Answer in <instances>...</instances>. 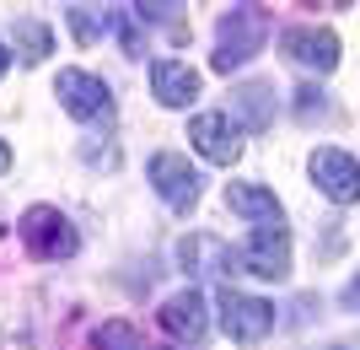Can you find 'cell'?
Here are the masks:
<instances>
[{
  "label": "cell",
  "instance_id": "6da1fadb",
  "mask_svg": "<svg viewBox=\"0 0 360 350\" xmlns=\"http://www.w3.org/2000/svg\"><path fill=\"white\" fill-rule=\"evenodd\" d=\"M264 38H269V16H264V6H231V11L221 16V27H215V70L221 76H231L237 65H248L264 49Z\"/></svg>",
  "mask_w": 360,
  "mask_h": 350
},
{
  "label": "cell",
  "instance_id": "7a4b0ae2",
  "mask_svg": "<svg viewBox=\"0 0 360 350\" xmlns=\"http://www.w3.org/2000/svg\"><path fill=\"white\" fill-rule=\"evenodd\" d=\"M16 232H22V248H27L32 259H70L75 248H81V232L70 227V215L54 211V205H32V211H22V221H16Z\"/></svg>",
  "mask_w": 360,
  "mask_h": 350
},
{
  "label": "cell",
  "instance_id": "3957f363",
  "mask_svg": "<svg viewBox=\"0 0 360 350\" xmlns=\"http://www.w3.org/2000/svg\"><path fill=\"white\" fill-rule=\"evenodd\" d=\"M231 275L285 280L290 275V237H285V227H253V237L231 254Z\"/></svg>",
  "mask_w": 360,
  "mask_h": 350
},
{
  "label": "cell",
  "instance_id": "277c9868",
  "mask_svg": "<svg viewBox=\"0 0 360 350\" xmlns=\"http://www.w3.org/2000/svg\"><path fill=\"white\" fill-rule=\"evenodd\" d=\"M54 97L65 103V113H75V119H86V124L113 119V92H108L103 76H91V70H60Z\"/></svg>",
  "mask_w": 360,
  "mask_h": 350
},
{
  "label": "cell",
  "instance_id": "5b68a950",
  "mask_svg": "<svg viewBox=\"0 0 360 350\" xmlns=\"http://www.w3.org/2000/svg\"><path fill=\"white\" fill-rule=\"evenodd\" d=\"M221 329L237 339V345H258V339L274 329V302L226 286V291H221Z\"/></svg>",
  "mask_w": 360,
  "mask_h": 350
},
{
  "label": "cell",
  "instance_id": "8992f818",
  "mask_svg": "<svg viewBox=\"0 0 360 350\" xmlns=\"http://www.w3.org/2000/svg\"><path fill=\"white\" fill-rule=\"evenodd\" d=\"M307 168H312V183L333 205H355L360 199V156L339 151V146H323V151H312Z\"/></svg>",
  "mask_w": 360,
  "mask_h": 350
},
{
  "label": "cell",
  "instance_id": "52a82bcc",
  "mask_svg": "<svg viewBox=\"0 0 360 350\" xmlns=\"http://www.w3.org/2000/svg\"><path fill=\"white\" fill-rule=\"evenodd\" d=\"M146 173H150L156 194H162L172 211H194V205H199V173L188 168V156H178V151H156Z\"/></svg>",
  "mask_w": 360,
  "mask_h": 350
},
{
  "label": "cell",
  "instance_id": "ba28073f",
  "mask_svg": "<svg viewBox=\"0 0 360 350\" xmlns=\"http://www.w3.org/2000/svg\"><path fill=\"white\" fill-rule=\"evenodd\" d=\"M188 140H194V151L205 156V162H215V168H231L242 156V130L231 124V113H199V119L188 124Z\"/></svg>",
  "mask_w": 360,
  "mask_h": 350
},
{
  "label": "cell",
  "instance_id": "9c48e42d",
  "mask_svg": "<svg viewBox=\"0 0 360 350\" xmlns=\"http://www.w3.org/2000/svg\"><path fill=\"white\" fill-rule=\"evenodd\" d=\"M156 318H162V329L178 339V345H199V339L210 335V302H205L194 286L178 291V296H167Z\"/></svg>",
  "mask_w": 360,
  "mask_h": 350
},
{
  "label": "cell",
  "instance_id": "30bf717a",
  "mask_svg": "<svg viewBox=\"0 0 360 350\" xmlns=\"http://www.w3.org/2000/svg\"><path fill=\"white\" fill-rule=\"evenodd\" d=\"M280 49H285L301 70H317V76H328L333 65H339V38H333L328 27H290L285 38H280Z\"/></svg>",
  "mask_w": 360,
  "mask_h": 350
},
{
  "label": "cell",
  "instance_id": "8fae6325",
  "mask_svg": "<svg viewBox=\"0 0 360 350\" xmlns=\"http://www.w3.org/2000/svg\"><path fill=\"white\" fill-rule=\"evenodd\" d=\"M150 92L167 108H188L199 97V70L183 60H150Z\"/></svg>",
  "mask_w": 360,
  "mask_h": 350
},
{
  "label": "cell",
  "instance_id": "7c38bea8",
  "mask_svg": "<svg viewBox=\"0 0 360 350\" xmlns=\"http://www.w3.org/2000/svg\"><path fill=\"white\" fill-rule=\"evenodd\" d=\"M226 205L237 215H248L253 227H285V211L264 183H226Z\"/></svg>",
  "mask_w": 360,
  "mask_h": 350
},
{
  "label": "cell",
  "instance_id": "4fadbf2b",
  "mask_svg": "<svg viewBox=\"0 0 360 350\" xmlns=\"http://www.w3.org/2000/svg\"><path fill=\"white\" fill-rule=\"evenodd\" d=\"M231 103L242 108V119L253 124V130H269V124H274V103H269V87H264V81L237 87V92H231Z\"/></svg>",
  "mask_w": 360,
  "mask_h": 350
},
{
  "label": "cell",
  "instance_id": "5bb4252c",
  "mask_svg": "<svg viewBox=\"0 0 360 350\" xmlns=\"http://www.w3.org/2000/svg\"><path fill=\"white\" fill-rule=\"evenodd\" d=\"M11 38H16V54H22L27 65H38V60H49V54H54V38H49L44 22H16Z\"/></svg>",
  "mask_w": 360,
  "mask_h": 350
},
{
  "label": "cell",
  "instance_id": "9a60e30c",
  "mask_svg": "<svg viewBox=\"0 0 360 350\" xmlns=\"http://www.w3.org/2000/svg\"><path fill=\"white\" fill-rule=\"evenodd\" d=\"M70 27L81 44H91V38H103L108 27H113V11H91V6H70Z\"/></svg>",
  "mask_w": 360,
  "mask_h": 350
},
{
  "label": "cell",
  "instance_id": "2e32d148",
  "mask_svg": "<svg viewBox=\"0 0 360 350\" xmlns=\"http://www.w3.org/2000/svg\"><path fill=\"white\" fill-rule=\"evenodd\" d=\"M91 345H97V350H146V345H140V335L129 329V323H119V318H113V323H103Z\"/></svg>",
  "mask_w": 360,
  "mask_h": 350
},
{
  "label": "cell",
  "instance_id": "e0dca14e",
  "mask_svg": "<svg viewBox=\"0 0 360 350\" xmlns=\"http://www.w3.org/2000/svg\"><path fill=\"white\" fill-rule=\"evenodd\" d=\"M296 113H301V119H323V113H328L323 92H317V87H301L296 92Z\"/></svg>",
  "mask_w": 360,
  "mask_h": 350
},
{
  "label": "cell",
  "instance_id": "ac0fdd59",
  "mask_svg": "<svg viewBox=\"0 0 360 350\" xmlns=\"http://www.w3.org/2000/svg\"><path fill=\"white\" fill-rule=\"evenodd\" d=\"M345 302H349V307H355V313H360V275H355V280H349V291H345Z\"/></svg>",
  "mask_w": 360,
  "mask_h": 350
},
{
  "label": "cell",
  "instance_id": "d6986e66",
  "mask_svg": "<svg viewBox=\"0 0 360 350\" xmlns=\"http://www.w3.org/2000/svg\"><path fill=\"white\" fill-rule=\"evenodd\" d=\"M11 168V146H6V140H0V173Z\"/></svg>",
  "mask_w": 360,
  "mask_h": 350
},
{
  "label": "cell",
  "instance_id": "ffe728a7",
  "mask_svg": "<svg viewBox=\"0 0 360 350\" xmlns=\"http://www.w3.org/2000/svg\"><path fill=\"white\" fill-rule=\"evenodd\" d=\"M6 70H11V54H6V44H0V76H6Z\"/></svg>",
  "mask_w": 360,
  "mask_h": 350
},
{
  "label": "cell",
  "instance_id": "44dd1931",
  "mask_svg": "<svg viewBox=\"0 0 360 350\" xmlns=\"http://www.w3.org/2000/svg\"><path fill=\"white\" fill-rule=\"evenodd\" d=\"M333 350H345V345H333Z\"/></svg>",
  "mask_w": 360,
  "mask_h": 350
}]
</instances>
